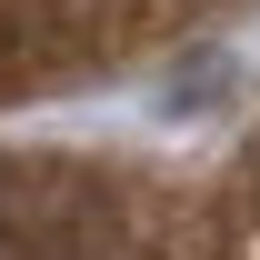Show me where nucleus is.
<instances>
[{
    "instance_id": "nucleus-1",
    "label": "nucleus",
    "mask_w": 260,
    "mask_h": 260,
    "mask_svg": "<svg viewBox=\"0 0 260 260\" xmlns=\"http://www.w3.org/2000/svg\"><path fill=\"white\" fill-rule=\"evenodd\" d=\"M220 0H0V90H50L210 20Z\"/></svg>"
}]
</instances>
